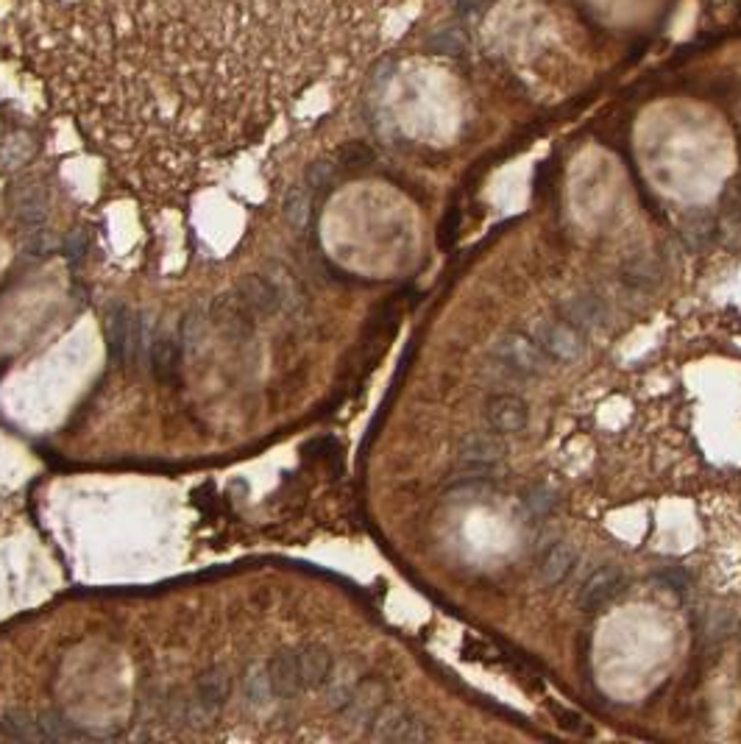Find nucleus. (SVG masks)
Returning a JSON list of instances; mask_svg holds the SVG:
<instances>
[{
	"instance_id": "nucleus-25",
	"label": "nucleus",
	"mask_w": 741,
	"mask_h": 744,
	"mask_svg": "<svg viewBox=\"0 0 741 744\" xmlns=\"http://www.w3.org/2000/svg\"><path fill=\"white\" fill-rule=\"evenodd\" d=\"M488 494H491V486L483 477H476V479H466L463 486H457L449 497H460L466 502H471V499H486Z\"/></svg>"
},
{
	"instance_id": "nucleus-27",
	"label": "nucleus",
	"mask_w": 741,
	"mask_h": 744,
	"mask_svg": "<svg viewBox=\"0 0 741 744\" xmlns=\"http://www.w3.org/2000/svg\"><path fill=\"white\" fill-rule=\"evenodd\" d=\"M494 4V0H452V6L460 17H474L479 14L483 9H488Z\"/></svg>"
},
{
	"instance_id": "nucleus-12",
	"label": "nucleus",
	"mask_w": 741,
	"mask_h": 744,
	"mask_svg": "<svg viewBox=\"0 0 741 744\" xmlns=\"http://www.w3.org/2000/svg\"><path fill=\"white\" fill-rule=\"evenodd\" d=\"M683 240L691 251H706L717 240V220L708 212H691L683 220Z\"/></svg>"
},
{
	"instance_id": "nucleus-8",
	"label": "nucleus",
	"mask_w": 741,
	"mask_h": 744,
	"mask_svg": "<svg viewBox=\"0 0 741 744\" xmlns=\"http://www.w3.org/2000/svg\"><path fill=\"white\" fill-rule=\"evenodd\" d=\"M382 705H385V689H382V683L365 681V683L354 686L349 702L343 705V714H346L349 722L368 728L370 722H374V717H377V711L382 709Z\"/></svg>"
},
{
	"instance_id": "nucleus-4",
	"label": "nucleus",
	"mask_w": 741,
	"mask_h": 744,
	"mask_svg": "<svg viewBox=\"0 0 741 744\" xmlns=\"http://www.w3.org/2000/svg\"><path fill=\"white\" fill-rule=\"evenodd\" d=\"M486 424L488 430L499 435H515L524 432L530 424V407L522 396L515 393H499L486 401Z\"/></svg>"
},
{
	"instance_id": "nucleus-19",
	"label": "nucleus",
	"mask_w": 741,
	"mask_h": 744,
	"mask_svg": "<svg viewBox=\"0 0 741 744\" xmlns=\"http://www.w3.org/2000/svg\"><path fill=\"white\" fill-rule=\"evenodd\" d=\"M243 689H245V697L259 705V702H268L274 697V689H271V681H268V669L265 666H254L248 669V675L243 681Z\"/></svg>"
},
{
	"instance_id": "nucleus-26",
	"label": "nucleus",
	"mask_w": 741,
	"mask_h": 744,
	"mask_svg": "<svg viewBox=\"0 0 741 744\" xmlns=\"http://www.w3.org/2000/svg\"><path fill=\"white\" fill-rule=\"evenodd\" d=\"M332 179H335V168H332L329 162H315L307 168V184H310V190H326Z\"/></svg>"
},
{
	"instance_id": "nucleus-10",
	"label": "nucleus",
	"mask_w": 741,
	"mask_h": 744,
	"mask_svg": "<svg viewBox=\"0 0 741 744\" xmlns=\"http://www.w3.org/2000/svg\"><path fill=\"white\" fill-rule=\"evenodd\" d=\"M268 669V681L274 689V697H295L302 694V675H299V658L295 652H279L276 658H271L265 663Z\"/></svg>"
},
{
	"instance_id": "nucleus-15",
	"label": "nucleus",
	"mask_w": 741,
	"mask_h": 744,
	"mask_svg": "<svg viewBox=\"0 0 741 744\" xmlns=\"http://www.w3.org/2000/svg\"><path fill=\"white\" fill-rule=\"evenodd\" d=\"M34 140L28 134H9L4 142H0V165L6 170H17L23 168L31 157H34Z\"/></svg>"
},
{
	"instance_id": "nucleus-9",
	"label": "nucleus",
	"mask_w": 741,
	"mask_h": 744,
	"mask_svg": "<svg viewBox=\"0 0 741 744\" xmlns=\"http://www.w3.org/2000/svg\"><path fill=\"white\" fill-rule=\"evenodd\" d=\"M574 564H577V549L572 544H566V541L552 544L544 552L541 561H538V572H535L538 583L541 585H558V583H563L572 575Z\"/></svg>"
},
{
	"instance_id": "nucleus-20",
	"label": "nucleus",
	"mask_w": 741,
	"mask_h": 744,
	"mask_svg": "<svg viewBox=\"0 0 741 744\" xmlns=\"http://www.w3.org/2000/svg\"><path fill=\"white\" fill-rule=\"evenodd\" d=\"M176 360H178V354H176V346H173L170 338H162V341H157V343L151 346L154 374H157L159 380H170V377L176 374Z\"/></svg>"
},
{
	"instance_id": "nucleus-3",
	"label": "nucleus",
	"mask_w": 741,
	"mask_h": 744,
	"mask_svg": "<svg viewBox=\"0 0 741 744\" xmlns=\"http://www.w3.org/2000/svg\"><path fill=\"white\" fill-rule=\"evenodd\" d=\"M494 354L502 365H507L522 377H541L546 374L549 365V357L538 349L533 338H524V334H505V338L496 341Z\"/></svg>"
},
{
	"instance_id": "nucleus-16",
	"label": "nucleus",
	"mask_w": 741,
	"mask_h": 744,
	"mask_svg": "<svg viewBox=\"0 0 741 744\" xmlns=\"http://www.w3.org/2000/svg\"><path fill=\"white\" fill-rule=\"evenodd\" d=\"M658 276H660V268H658V263L652 256H639L624 268V282L633 285V287H641V290L655 287Z\"/></svg>"
},
{
	"instance_id": "nucleus-2",
	"label": "nucleus",
	"mask_w": 741,
	"mask_h": 744,
	"mask_svg": "<svg viewBox=\"0 0 741 744\" xmlns=\"http://www.w3.org/2000/svg\"><path fill=\"white\" fill-rule=\"evenodd\" d=\"M533 341L538 343V349L554 360V362H577L585 352V343H582V334L580 329H574L572 324L566 321H558V318H544V321H535L533 324Z\"/></svg>"
},
{
	"instance_id": "nucleus-14",
	"label": "nucleus",
	"mask_w": 741,
	"mask_h": 744,
	"mask_svg": "<svg viewBox=\"0 0 741 744\" xmlns=\"http://www.w3.org/2000/svg\"><path fill=\"white\" fill-rule=\"evenodd\" d=\"M243 302H245V307H251L259 315H271L282 299H279V290L274 285H268L263 279H248L243 287Z\"/></svg>"
},
{
	"instance_id": "nucleus-6",
	"label": "nucleus",
	"mask_w": 741,
	"mask_h": 744,
	"mask_svg": "<svg viewBox=\"0 0 741 744\" xmlns=\"http://www.w3.org/2000/svg\"><path fill=\"white\" fill-rule=\"evenodd\" d=\"M558 310H561L563 321L572 324L574 329H602L611 321V310L597 293L566 295Z\"/></svg>"
},
{
	"instance_id": "nucleus-13",
	"label": "nucleus",
	"mask_w": 741,
	"mask_h": 744,
	"mask_svg": "<svg viewBox=\"0 0 741 744\" xmlns=\"http://www.w3.org/2000/svg\"><path fill=\"white\" fill-rule=\"evenodd\" d=\"M14 204H17V215L28 227H40L45 220V190L40 184H23V188L14 193Z\"/></svg>"
},
{
	"instance_id": "nucleus-24",
	"label": "nucleus",
	"mask_w": 741,
	"mask_h": 744,
	"mask_svg": "<svg viewBox=\"0 0 741 744\" xmlns=\"http://www.w3.org/2000/svg\"><path fill=\"white\" fill-rule=\"evenodd\" d=\"M655 583H660L663 588H669V591H688L691 588V575L680 566H669V569H663L655 575Z\"/></svg>"
},
{
	"instance_id": "nucleus-22",
	"label": "nucleus",
	"mask_w": 741,
	"mask_h": 744,
	"mask_svg": "<svg viewBox=\"0 0 741 744\" xmlns=\"http://www.w3.org/2000/svg\"><path fill=\"white\" fill-rule=\"evenodd\" d=\"M310 193L304 190V188H295V190H290V196H287V201H284V212H287V217H290V223L293 227H304V223L310 220Z\"/></svg>"
},
{
	"instance_id": "nucleus-5",
	"label": "nucleus",
	"mask_w": 741,
	"mask_h": 744,
	"mask_svg": "<svg viewBox=\"0 0 741 744\" xmlns=\"http://www.w3.org/2000/svg\"><path fill=\"white\" fill-rule=\"evenodd\" d=\"M457 458L466 463V466H494V463H502L507 458V443H505V435L488 430V432H468L460 438L457 443Z\"/></svg>"
},
{
	"instance_id": "nucleus-23",
	"label": "nucleus",
	"mask_w": 741,
	"mask_h": 744,
	"mask_svg": "<svg viewBox=\"0 0 741 744\" xmlns=\"http://www.w3.org/2000/svg\"><path fill=\"white\" fill-rule=\"evenodd\" d=\"M338 157H341V165H346V168H365V165H370V159H374V154H370V148L362 145V142H349V145H343Z\"/></svg>"
},
{
	"instance_id": "nucleus-18",
	"label": "nucleus",
	"mask_w": 741,
	"mask_h": 744,
	"mask_svg": "<svg viewBox=\"0 0 741 744\" xmlns=\"http://www.w3.org/2000/svg\"><path fill=\"white\" fill-rule=\"evenodd\" d=\"M554 505H558V494L546 486H533L524 497V510L533 522H544V518L554 510Z\"/></svg>"
},
{
	"instance_id": "nucleus-1",
	"label": "nucleus",
	"mask_w": 741,
	"mask_h": 744,
	"mask_svg": "<svg viewBox=\"0 0 741 744\" xmlns=\"http://www.w3.org/2000/svg\"><path fill=\"white\" fill-rule=\"evenodd\" d=\"M368 733L377 741H401V744H419L432 739V728L421 717L401 709V705H388V702L377 711L374 722L368 725Z\"/></svg>"
},
{
	"instance_id": "nucleus-17",
	"label": "nucleus",
	"mask_w": 741,
	"mask_h": 744,
	"mask_svg": "<svg viewBox=\"0 0 741 744\" xmlns=\"http://www.w3.org/2000/svg\"><path fill=\"white\" fill-rule=\"evenodd\" d=\"M702 630H706V636H708L711 642H722V639H730V636L736 633V630H738V619H736V614L727 611V608H714V611H708Z\"/></svg>"
},
{
	"instance_id": "nucleus-7",
	"label": "nucleus",
	"mask_w": 741,
	"mask_h": 744,
	"mask_svg": "<svg viewBox=\"0 0 741 744\" xmlns=\"http://www.w3.org/2000/svg\"><path fill=\"white\" fill-rule=\"evenodd\" d=\"M624 588V575H621V569L619 566H613V564H608V566H600L594 575H591L585 583H582V588H580V608L585 611V614H597L602 605H608L616 594Z\"/></svg>"
},
{
	"instance_id": "nucleus-11",
	"label": "nucleus",
	"mask_w": 741,
	"mask_h": 744,
	"mask_svg": "<svg viewBox=\"0 0 741 744\" xmlns=\"http://www.w3.org/2000/svg\"><path fill=\"white\" fill-rule=\"evenodd\" d=\"M295 658H299V675H302L304 691H313V689H321L329 683L332 669H335V661H332L329 650L313 644V647H304L295 652Z\"/></svg>"
},
{
	"instance_id": "nucleus-21",
	"label": "nucleus",
	"mask_w": 741,
	"mask_h": 744,
	"mask_svg": "<svg viewBox=\"0 0 741 744\" xmlns=\"http://www.w3.org/2000/svg\"><path fill=\"white\" fill-rule=\"evenodd\" d=\"M429 51L435 53H449V56H457L466 51V36L457 31V28H447V31H438L429 36Z\"/></svg>"
}]
</instances>
